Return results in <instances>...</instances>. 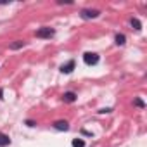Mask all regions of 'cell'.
<instances>
[{"label": "cell", "instance_id": "3", "mask_svg": "<svg viewBox=\"0 0 147 147\" xmlns=\"http://www.w3.org/2000/svg\"><path fill=\"white\" fill-rule=\"evenodd\" d=\"M99 16H100V11H97V9H82L80 11L82 19H95Z\"/></svg>", "mask_w": 147, "mask_h": 147}, {"label": "cell", "instance_id": "14", "mask_svg": "<svg viewBox=\"0 0 147 147\" xmlns=\"http://www.w3.org/2000/svg\"><path fill=\"white\" fill-rule=\"evenodd\" d=\"M26 125H28V126H36V121H33V119H26Z\"/></svg>", "mask_w": 147, "mask_h": 147}, {"label": "cell", "instance_id": "7", "mask_svg": "<svg viewBox=\"0 0 147 147\" xmlns=\"http://www.w3.org/2000/svg\"><path fill=\"white\" fill-rule=\"evenodd\" d=\"M7 145H11V138H9V135H5V133L0 131V147H7Z\"/></svg>", "mask_w": 147, "mask_h": 147}, {"label": "cell", "instance_id": "12", "mask_svg": "<svg viewBox=\"0 0 147 147\" xmlns=\"http://www.w3.org/2000/svg\"><path fill=\"white\" fill-rule=\"evenodd\" d=\"M133 106H137V107L144 109V107H145V102H144V100H142L140 97H135V99H133Z\"/></svg>", "mask_w": 147, "mask_h": 147}, {"label": "cell", "instance_id": "10", "mask_svg": "<svg viewBox=\"0 0 147 147\" xmlns=\"http://www.w3.org/2000/svg\"><path fill=\"white\" fill-rule=\"evenodd\" d=\"M23 47H24V42H21V40H16V42L11 43V50H18V49H23Z\"/></svg>", "mask_w": 147, "mask_h": 147}, {"label": "cell", "instance_id": "8", "mask_svg": "<svg viewBox=\"0 0 147 147\" xmlns=\"http://www.w3.org/2000/svg\"><path fill=\"white\" fill-rule=\"evenodd\" d=\"M130 24H131V28H133L135 31H140V30H142V23H140L137 18H131V19H130Z\"/></svg>", "mask_w": 147, "mask_h": 147}, {"label": "cell", "instance_id": "1", "mask_svg": "<svg viewBox=\"0 0 147 147\" xmlns=\"http://www.w3.org/2000/svg\"><path fill=\"white\" fill-rule=\"evenodd\" d=\"M54 35H55L54 28H49V26H43V28H40V30L35 31V36L36 38H43V40H50Z\"/></svg>", "mask_w": 147, "mask_h": 147}, {"label": "cell", "instance_id": "11", "mask_svg": "<svg viewBox=\"0 0 147 147\" xmlns=\"http://www.w3.org/2000/svg\"><path fill=\"white\" fill-rule=\"evenodd\" d=\"M71 145H73V147H85V140H83V138H73Z\"/></svg>", "mask_w": 147, "mask_h": 147}, {"label": "cell", "instance_id": "4", "mask_svg": "<svg viewBox=\"0 0 147 147\" xmlns=\"http://www.w3.org/2000/svg\"><path fill=\"white\" fill-rule=\"evenodd\" d=\"M75 66H76V62L71 59V61H67L66 64H62V66H61V73H64V75H69V73H73Z\"/></svg>", "mask_w": 147, "mask_h": 147}, {"label": "cell", "instance_id": "2", "mask_svg": "<svg viewBox=\"0 0 147 147\" xmlns=\"http://www.w3.org/2000/svg\"><path fill=\"white\" fill-rule=\"evenodd\" d=\"M99 61H100V57L95 52H85L83 54V62L87 66H95V64H99Z\"/></svg>", "mask_w": 147, "mask_h": 147}, {"label": "cell", "instance_id": "13", "mask_svg": "<svg viewBox=\"0 0 147 147\" xmlns=\"http://www.w3.org/2000/svg\"><path fill=\"white\" fill-rule=\"evenodd\" d=\"M111 111H113L111 107H104V109H100L99 113H100V114H106V113H111Z\"/></svg>", "mask_w": 147, "mask_h": 147}, {"label": "cell", "instance_id": "6", "mask_svg": "<svg viewBox=\"0 0 147 147\" xmlns=\"http://www.w3.org/2000/svg\"><path fill=\"white\" fill-rule=\"evenodd\" d=\"M62 100L66 102V104H73L76 100V94L75 92H64L62 94Z\"/></svg>", "mask_w": 147, "mask_h": 147}, {"label": "cell", "instance_id": "9", "mask_svg": "<svg viewBox=\"0 0 147 147\" xmlns=\"http://www.w3.org/2000/svg\"><path fill=\"white\" fill-rule=\"evenodd\" d=\"M114 42H116V45H125V42H126V36H125L123 33H118V35L114 36Z\"/></svg>", "mask_w": 147, "mask_h": 147}, {"label": "cell", "instance_id": "5", "mask_svg": "<svg viewBox=\"0 0 147 147\" xmlns=\"http://www.w3.org/2000/svg\"><path fill=\"white\" fill-rule=\"evenodd\" d=\"M54 128H55L57 131H67V130H69V123H67L66 119H59V121L54 123Z\"/></svg>", "mask_w": 147, "mask_h": 147}]
</instances>
